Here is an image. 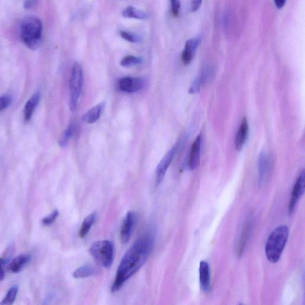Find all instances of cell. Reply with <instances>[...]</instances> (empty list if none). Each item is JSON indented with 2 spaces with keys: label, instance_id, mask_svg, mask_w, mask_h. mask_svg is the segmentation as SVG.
<instances>
[{
  "label": "cell",
  "instance_id": "cell-33",
  "mask_svg": "<svg viewBox=\"0 0 305 305\" xmlns=\"http://www.w3.org/2000/svg\"><path fill=\"white\" fill-rule=\"evenodd\" d=\"M5 265V263L4 259L0 258V282L4 279L5 277V273L4 271V267Z\"/></svg>",
  "mask_w": 305,
  "mask_h": 305
},
{
  "label": "cell",
  "instance_id": "cell-5",
  "mask_svg": "<svg viewBox=\"0 0 305 305\" xmlns=\"http://www.w3.org/2000/svg\"><path fill=\"white\" fill-rule=\"evenodd\" d=\"M83 74L81 67L75 63L72 70L70 79V109L73 112L77 109V103L81 94Z\"/></svg>",
  "mask_w": 305,
  "mask_h": 305
},
{
  "label": "cell",
  "instance_id": "cell-16",
  "mask_svg": "<svg viewBox=\"0 0 305 305\" xmlns=\"http://www.w3.org/2000/svg\"><path fill=\"white\" fill-rule=\"evenodd\" d=\"M41 100V94L40 92H36L32 95V97L29 98V100L27 101L25 109H24V119L26 122H29L31 120L33 114L35 112L36 107L40 103Z\"/></svg>",
  "mask_w": 305,
  "mask_h": 305
},
{
  "label": "cell",
  "instance_id": "cell-23",
  "mask_svg": "<svg viewBox=\"0 0 305 305\" xmlns=\"http://www.w3.org/2000/svg\"><path fill=\"white\" fill-rule=\"evenodd\" d=\"M250 230V225L249 223L246 224L244 226L243 231H242L239 240L237 247V254L238 256H241V254L244 252V249L247 241V238L249 237V235Z\"/></svg>",
  "mask_w": 305,
  "mask_h": 305
},
{
  "label": "cell",
  "instance_id": "cell-13",
  "mask_svg": "<svg viewBox=\"0 0 305 305\" xmlns=\"http://www.w3.org/2000/svg\"><path fill=\"white\" fill-rule=\"evenodd\" d=\"M214 75L213 69L211 67L206 68L203 70L201 74L194 79L189 89L190 93L195 94L199 92L202 86L213 78Z\"/></svg>",
  "mask_w": 305,
  "mask_h": 305
},
{
  "label": "cell",
  "instance_id": "cell-21",
  "mask_svg": "<svg viewBox=\"0 0 305 305\" xmlns=\"http://www.w3.org/2000/svg\"><path fill=\"white\" fill-rule=\"evenodd\" d=\"M97 272L96 268L94 266L86 265L76 269L74 271L73 276L76 279H83V278L94 276V274L97 273Z\"/></svg>",
  "mask_w": 305,
  "mask_h": 305
},
{
  "label": "cell",
  "instance_id": "cell-8",
  "mask_svg": "<svg viewBox=\"0 0 305 305\" xmlns=\"http://www.w3.org/2000/svg\"><path fill=\"white\" fill-rule=\"evenodd\" d=\"M178 145H176L164 155L162 159L158 164L155 172V179H156L157 185L160 184L163 181L167 169L174 158L176 152L178 151Z\"/></svg>",
  "mask_w": 305,
  "mask_h": 305
},
{
  "label": "cell",
  "instance_id": "cell-18",
  "mask_svg": "<svg viewBox=\"0 0 305 305\" xmlns=\"http://www.w3.org/2000/svg\"><path fill=\"white\" fill-rule=\"evenodd\" d=\"M104 107V103H100L92 107L83 116L82 120L86 123L92 124L96 122L100 118Z\"/></svg>",
  "mask_w": 305,
  "mask_h": 305
},
{
  "label": "cell",
  "instance_id": "cell-17",
  "mask_svg": "<svg viewBox=\"0 0 305 305\" xmlns=\"http://www.w3.org/2000/svg\"><path fill=\"white\" fill-rule=\"evenodd\" d=\"M31 256L28 255H20L16 257L10 262L8 270L13 273H18L31 260Z\"/></svg>",
  "mask_w": 305,
  "mask_h": 305
},
{
  "label": "cell",
  "instance_id": "cell-20",
  "mask_svg": "<svg viewBox=\"0 0 305 305\" xmlns=\"http://www.w3.org/2000/svg\"><path fill=\"white\" fill-rule=\"evenodd\" d=\"M96 218V214L95 212H92V214H89L88 216L85 218L83 220L81 226H80V230L79 231V237L83 238L86 237L90 231L91 227L93 226V224Z\"/></svg>",
  "mask_w": 305,
  "mask_h": 305
},
{
  "label": "cell",
  "instance_id": "cell-19",
  "mask_svg": "<svg viewBox=\"0 0 305 305\" xmlns=\"http://www.w3.org/2000/svg\"><path fill=\"white\" fill-rule=\"evenodd\" d=\"M122 16L125 18L138 20H146L149 18V14L146 11L131 5L128 6L124 9L122 11Z\"/></svg>",
  "mask_w": 305,
  "mask_h": 305
},
{
  "label": "cell",
  "instance_id": "cell-3",
  "mask_svg": "<svg viewBox=\"0 0 305 305\" xmlns=\"http://www.w3.org/2000/svg\"><path fill=\"white\" fill-rule=\"evenodd\" d=\"M289 229L286 226L277 227L271 233L265 245V254L268 261L277 263L282 255L288 241Z\"/></svg>",
  "mask_w": 305,
  "mask_h": 305
},
{
  "label": "cell",
  "instance_id": "cell-10",
  "mask_svg": "<svg viewBox=\"0 0 305 305\" xmlns=\"http://www.w3.org/2000/svg\"><path fill=\"white\" fill-rule=\"evenodd\" d=\"M202 140L201 135L197 136L192 146H191L187 164V168L189 170L195 169L199 165Z\"/></svg>",
  "mask_w": 305,
  "mask_h": 305
},
{
  "label": "cell",
  "instance_id": "cell-29",
  "mask_svg": "<svg viewBox=\"0 0 305 305\" xmlns=\"http://www.w3.org/2000/svg\"><path fill=\"white\" fill-rule=\"evenodd\" d=\"M170 6L173 16L177 17L180 10V0H170Z\"/></svg>",
  "mask_w": 305,
  "mask_h": 305
},
{
  "label": "cell",
  "instance_id": "cell-11",
  "mask_svg": "<svg viewBox=\"0 0 305 305\" xmlns=\"http://www.w3.org/2000/svg\"><path fill=\"white\" fill-rule=\"evenodd\" d=\"M135 220L136 214L134 212H128L124 218L121 229L120 237L122 243L127 244L130 241Z\"/></svg>",
  "mask_w": 305,
  "mask_h": 305
},
{
  "label": "cell",
  "instance_id": "cell-1",
  "mask_svg": "<svg viewBox=\"0 0 305 305\" xmlns=\"http://www.w3.org/2000/svg\"><path fill=\"white\" fill-rule=\"evenodd\" d=\"M154 246V237L147 233L140 237L125 254L116 271L112 292H118L128 279L137 273L150 256Z\"/></svg>",
  "mask_w": 305,
  "mask_h": 305
},
{
  "label": "cell",
  "instance_id": "cell-15",
  "mask_svg": "<svg viewBox=\"0 0 305 305\" xmlns=\"http://www.w3.org/2000/svg\"><path fill=\"white\" fill-rule=\"evenodd\" d=\"M249 134V124L246 117L244 118L241 121L240 127L238 130L235 137V148L238 151H240L243 149L248 137Z\"/></svg>",
  "mask_w": 305,
  "mask_h": 305
},
{
  "label": "cell",
  "instance_id": "cell-22",
  "mask_svg": "<svg viewBox=\"0 0 305 305\" xmlns=\"http://www.w3.org/2000/svg\"><path fill=\"white\" fill-rule=\"evenodd\" d=\"M75 130H76V125L72 123L69 125L67 129L64 131L59 141V144L61 147H67L72 137H73Z\"/></svg>",
  "mask_w": 305,
  "mask_h": 305
},
{
  "label": "cell",
  "instance_id": "cell-34",
  "mask_svg": "<svg viewBox=\"0 0 305 305\" xmlns=\"http://www.w3.org/2000/svg\"><path fill=\"white\" fill-rule=\"evenodd\" d=\"M275 4L278 8H282L285 5L286 0H274Z\"/></svg>",
  "mask_w": 305,
  "mask_h": 305
},
{
  "label": "cell",
  "instance_id": "cell-9",
  "mask_svg": "<svg viewBox=\"0 0 305 305\" xmlns=\"http://www.w3.org/2000/svg\"><path fill=\"white\" fill-rule=\"evenodd\" d=\"M145 81L141 77H124L119 79V88L122 92L134 93L143 88Z\"/></svg>",
  "mask_w": 305,
  "mask_h": 305
},
{
  "label": "cell",
  "instance_id": "cell-14",
  "mask_svg": "<svg viewBox=\"0 0 305 305\" xmlns=\"http://www.w3.org/2000/svg\"><path fill=\"white\" fill-rule=\"evenodd\" d=\"M200 284L203 291L209 292L211 291L210 270L207 262L200 263L199 268Z\"/></svg>",
  "mask_w": 305,
  "mask_h": 305
},
{
  "label": "cell",
  "instance_id": "cell-2",
  "mask_svg": "<svg viewBox=\"0 0 305 305\" xmlns=\"http://www.w3.org/2000/svg\"><path fill=\"white\" fill-rule=\"evenodd\" d=\"M43 28V23L37 17H28L23 20L20 25V37L28 49L36 50L40 47Z\"/></svg>",
  "mask_w": 305,
  "mask_h": 305
},
{
  "label": "cell",
  "instance_id": "cell-6",
  "mask_svg": "<svg viewBox=\"0 0 305 305\" xmlns=\"http://www.w3.org/2000/svg\"><path fill=\"white\" fill-rule=\"evenodd\" d=\"M259 183L260 186L267 184L273 172V161L270 154L262 152L258 160Z\"/></svg>",
  "mask_w": 305,
  "mask_h": 305
},
{
  "label": "cell",
  "instance_id": "cell-28",
  "mask_svg": "<svg viewBox=\"0 0 305 305\" xmlns=\"http://www.w3.org/2000/svg\"><path fill=\"white\" fill-rule=\"evenodd\" d=\"M11 98L8 95L0 97V112L2 111L10 105Z\"/></svg>",
  "mask_w": 305,
  "mask_h": 305
},
{
  "label": "cell",
  "instance_id": "cell-4",
  "mask_svg": "<svg viewBox=\"0 0 305 305\" xmlns=\"http://www.w3.org/2000/svg\"><path fill=\"white\" fill-rule=\"evenodd\" d=\"M89 253L95 261L104 268H109L114 259V247L111 241L101 240L94 242L89 248Z\"/></svg>",
  "mask_w": 305,
  "mask_h": 305
},
{
  "label": "cell",
  "instance_id": "cell-32",
  "mask_svg": "<svg viewBox=\"0 0 305 305\" xmlns=\"http://www.w3.org/2000/svg\"><path fill=\"white\" fill-rule=\"evenodd\" d=\"M38 0H25L23 3V7L26 10H29L34 7V6L37 4Z\"/></svg>",
  "mask_w": 305,
  "mask_h": 305
},
{
  "label": "cell",
  "instance_id": "cell-24",
  "mask_svg": "<svg viewBox=\"0 0 305 305\" xmlns=\"http://www.w3.org/2000/svg\"><path fill=\"white\" fill-rule=\"evenodd\" d=\"M142 58L134 56H127L122 59L121 61V65L125 68H130L141 64Z\"/></svg>",
  "mask_w": 305,
  "mask_h": 305
},
{
  "label": "cell",
  "instance_id": "cell-26",
  "mask_svg": "<svg viewBox=\"0 0 305 305\" xmlns=\"http://www.w3.org/2000/svg\"><path fill=\"white\" fill-rule=\"evenodd\" d=\"M120 35L124 40L130 42V43H140L142 41V38L140 36L130 32L121 31Z\"/></svg>",
  "mask_w": 305,
  "mask_h": 305
},
{
  "label": "cell",
  "instance_id": "cell-30",
  "mask_svg": "<svg viewBox=\"0 0 305 305\" xmlns=\"http://www.w3.org/2000/svg\"><path fill=\"white\" fill-rule=\"evenodd\" d=\"M14 251V246L13 244L10 245L7 248V250L5 251V253L4 254V258H3L4 260L5 265L7 264V263L10 262L11 258L12 256H13V254Z\"/></svg>",
  "mask_w": 305,
  "mask_h": 305
},
{
  "label": "cell",
  "instance_id": "cell-25",
  "mask_svg": "<svg viewBox=\"0 0 305 305\" xmlns=\"http://www.w3.org/2000/svg\"><path fill=\"white\" fill-rule=\"evenodd\" d=\"M18 292V287L14 286L11 288L6 295L4 300L1 301L0 305H12L14 303L17 297Z\"/></svg>",
  "mask_w": 305,
  "mask_h": 305
},
{
  "label": "cell",
  "instance_id": "cell-27",
  "mask_svg": "<svg viewBox=\"0 0 305 305\" xmlns=\"http://www.w3.org/2000/svg\"><path fill=\"white\" fill-rule=\"evenodd\" d=\"M59 211L58 210H55L52 214H50L49 216L43 218V220H42V223H43L45 226H50L56 220V218L59 216Z\"/></svg>",
  "mask_w": 305,
  "mask_h": 305
},
{
  "label": "cell",
  "instance_id": "cell-7",
  "mask_svg": "<svg viewBox=\"0 0 305 305\" xmlns=\"http://www.w3.org/2000/svg\"><path fill=\"white\" fill-rule=\"evenodd\" d=\"M305 187V170L300 173V176L296 181L294 188H293L292 197L290 200L289 205V212L290 215H292L294 212L296 206H297L299 200L303 196L304 192Z\"/></svg>",
  "mask_w": 305,
  "mask_h": 305
},
{
  "label": "cell",
  "instance_id": "cell-12",
  "mask_svg": "<svg viewBox=\"0 0 305 305\" xmlns=\"http://www.w3.org/2000/svg\"><path fill=\"white\" fill-rule=\"evenodd\" d=\"M200 42H201V39L197 37L190 39L185 43L181 56L182 61L185 65H189L192 62Z\"/></svg>",
  "mask_w": 305,
  "mask_h": 305
},
{
  "label": "cell",
  "instance_id": "cell-31",
  "mask_svg": "<svg viewBox=\"0 0 305 305\" xmlns=\"http://www.w3.org/2000/svg\"><path fill=\"white\" fill-rule=\"evenodd\" d=\"M202 0H191V10L196 12L199 10L202 4Z\"/></svg>",
  "mask_w": 305,
  "mask_h": 305
}]
</instances>
